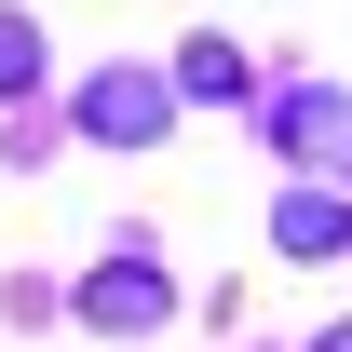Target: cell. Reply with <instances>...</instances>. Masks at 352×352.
I'll list each match as a JSON object with an SVG mask.
<instances>
[{
  "mask_svg": "<svg viewBox=\"0 0 352 352\" xmlns=\"http://www.w3.org/2000/svg\"><path fill=\"white\" fill-rule=\"evenodd\" d=\"M163 122H176V82H163V68H95V82H82V135H109V149H149Z\"/></svg>",
  "mask_w": 352,
  "mask_h": 352,
  "instance_id": "6da1fadb",
  "label": "cell"
},
{
  "mask_svg": "<svg viewBox=\"0 0 352 352\" xmlns=\"http://www.w3.org/2000/svg\"><path fill=\"white\" fill-rule=\"evenodd\" d=\"M163 311H176V285H163L149 258H109V271H82V325H95V339H149Z\"/></svg>",
  "mask_w": 352,
  "mask_h": 352,
  "instance_id": "7a4b0ae2",
  "label": "cell"
},
{
  "mask_svg": "<svg viewBox=\"0 0 352 352\" xmlns=\"http://www.w3.org/2000/svg\"><path fill=\"white\" fill-rule=\"evenodd\" d=\"M271 149H285V163H311V176H352V95L298 82L285 109H271Z\"/></svg>",
  "mask_w": 352,
  "mask_h": 352,
  "instance_id": "3957f363",
  "label": "cell"
},
{
  "mask_svg": "<svg viewBox=\"0 0 352 352\" xmlns=\"http://www.w3.org/2000/svg\"><path fill=\"white\" fill-rule=\"evenodd\" d=\"M271 244H285V258H339V244H352V204L325 190V176H298L285 217H271Z\"/></svg>",
  "mask_w": 352,
  "mask_h": 352,
  "instance_id": "277c9868",
  "label": "cell"
},
{
  "mask_svg": "<svg viewBox=\"0 0 352 352\" xmlns=\"http://www.w3.org/2000/svg\"><path fill=\"white\" fill-rule=\"evenodd\" d=\"M176 95L230 109V95H244V41H190V54H176Z\"/></svg>",
  "mask_w": 352,
  "mask_h": 352,
  "instance_id": "5b68a950",
  "label": "cell"
},
{
  "mask_svg": "<svg viewBox=\"0 0 352 352\" xmlns=\"http://www.w3.org/2000/svg\"><path fill=\"white\" fill-rule=\"evenodd\" d=\"M41 82V28H28V14H0V95H28Z\"/></svg>",
  "mask_w": 352,
  "mask_h": 352,
  "instance_id": "8992f818",
  "label": "cell"
},
{
  "mask_svg": "<svg viewBox=\"0 0 352 352\" xmlns=\"http://www.w3.org/2000/svg\"><path fill=\"white\" fill-rule=\"evenodd\" d=\"M311 352H352V325H325V339H311Z\"/></svg>",
  "mask_w": 352,
  "mask_h": 352,
  "instance_id": "52a82bcc",
  "label": "cell"
}]
</instances>
